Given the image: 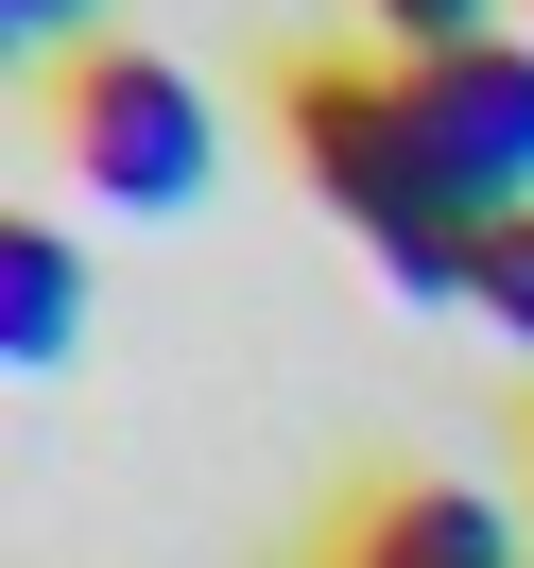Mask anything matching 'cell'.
I'll use <instances>...</instances> for the list:
<instances>
[{
  "mask_svg": "<svg viewBox=\"0 0 534 568\" xmlns=\"http://www.w3.org/2000/svg\"><path fill=\"white\" fill-rule=\"evenodd\" d=\"M293 155H311V190L362 224V258H380L414 311H465V276H483V224H500V207L414 139L396 70H293Z\"/></svg>",
  "mask_w": 534,
  "mask_h": 568,
  "instance_id": "cell-1",
  "label": "cell"
},
{
  "mask_svg": "<svg viewBox=\"0 0 534 568\" xmlns=\"http://www.w3.org/2000/svg\"><path fill=\"white\" fill-rule=\"evenodd\" d=\"M52 155H70L87 207L173 224V207H208L224 121H208V87H190L173 52H70V70H52Z\"/></svg>",
  "mask_w": 534,
  "mask_h": 568,
  "instance_id": "cell-2",
  "label": "cell"
},
{
  "mask_svg": "<svg viewBox=\"0 0 534 568\" xmlns=\"http://www.w3.org/2000/svg\"><path fill=\"white\" fill-rule=\"evenodd\" d=\"M414 139L449 155L483 207H534V36H465V52H414L396 70Z\"/></svg>",
  "mask_w": 534,
  "mask_h": 568,
  "instance_id": "cell-3",
  "label": "cell"
},
{
  "mask_svg": "<svg viewBox=\"0 0 534 568\" xmlns=\"http://www.w3.org/2000/svg\"><path fill=\"white\" fill-rule=\"evenodd\" d=\"M328 568H517V517L483 483H396V499H362V534Z\"/></svg>",
  "mask_w": 534,
  "mask_h": 568,
  "instance_id": "cell-4",
  "label": "cell"
},
{
  "mask_svg": "<svg viewBox=\"0 0 534 568\" xmlns=\"http://www.w3.org/2000/svg\"><path fill=\"white\" fill-rule=\"evenodd\" d=\"M70 327H87V258L52 224H0V362H70Z\"/></svg>",
  "mask_w": 534,
  "mask_h": 568,
  "instance_id": "cell-5",
  "label": "cell"
},
{
  "mask_svg": "<svg viewBox=\"0 0 534 568\" xmlns=\"http://www.w3.org/2000/svg\"><path fill=\"white\" fill-rule=\"evenodd\" d=\"M465 311H483L500 345L534 362V207H500V224H483V276H465Z\"/></svg>",
  "mask_w": 534,
  "mask_h": 568,
  "instance_id": "cell-6",
  "label": "cell"
},
{
  "mask_svg": "<svg viewBox=\"0 0 534 568\" xmlns=\"http://www.w3.org/2000/svg\"><path fill=\"white\" fill-rule=\"evenodd\" d=\"M362 18L396 36V70L414 52H465V36H517V0H362Z\"/></svg>",
  "mask_w": 534,
  "mask_h": 568,
  "instance_id": "cell-7",
  "label": "cell"
},
{
  "mask_svg": "<svg viewBox=\"0 0 534 568\" xmlns=\"http://www.w3.org/2000/svg\"><path fill=\"white\" fill-rule=\"evenodd\" d=\"M87 18L104 0H0V52H87Z\"/></svg>",
  "mask_w": 534,
  "mask_h": 568,
  "instance_id": "cell-8",
  "label": "cell"
},
{
  "mask_svg": "<svg viewBox=\"0 0 534 568\" xmlns=\"http://www.w3.org/2000/svg\"><path fill=\"white\" fill-rule=\"evenodd\" d=\"M517 36H534V0H517Z\"/></svg>",
  "mask_w": 534,
  "mask_h": 568,
  "instance_id": "cell-9",
  "label": "cell"
}]
</instances>
